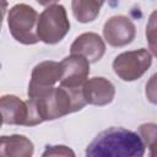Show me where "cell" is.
I'll use <instances>...</instances> for the list:
<instances>
[{
    "instance_id": "obj_8",
    "label": "cell",
    "mask_w": 157,
    "mask_h": 157,
    "mask_svg": "<svg viewBox=\"0 0 157 157\" xmlns=\"http://www.w3.org/2000/svg\"><path fill=\"white\" fill-rule=\"evenodd\" d=\"M86 103L93 105H105L110 103L115 94V88L110 81L104 77H93L86 80L82 87Z\"/></svg>"
},
{
    "instance_id": "obj_5",
    "label": "cell",
    "mask_w": 157,
    "mask_h": 157,
    "mask_svg": "<svg viewBox=\"0 0 157 157\" xmlns=\"http://www.w3.org/2000/svg\"><path fill=\"white\" fill-rule=\"evenodd\" d=\"M60 86L82 87L90 74V61L78 54H71L60 61Z\"/></svg>"
},
{
    "instance_id": "obj_15",
    "label": "cell",
    "mask_w": 157,
    "mask_h": 157,
    "mask_svg": "<svg viewBox=\"0 0 157 157\" xmlns=\"http://www.w3.org/2000/svg\"><path fill=\"white\" fill-rule=\"evenodd\" d=\"M6 9H7V1L6 0H0V28H1L2 18H4V15L6 12Z\"/></svg>"
},
{
    "instance_id": "obj_17",
    "label": "cell",
    "mask_w": 157,
    "mask_h": 157,
    "mask_svg": "<svg viewBox=\"0 0 157 157\" xmlns=\"http://www.w3.org/2000/svg\"><path fill=\"white\" fill-rule=\"evenodd\" d=\"M96 1H97L98 4H101V5H103V2H104L105 0H96Z\"/></svg>"
},
{
    "instance_id": "obj_18",
    "label": "cell",
    "mask_w": 157,
    "mask_h": 157,
    "mask_svg": "<svg viewBox=\"0 0 157 157\" xmlns=\"http://www.w3.org/2000/svg\"><path fill=\"white\" fill-rule=\"evenodd\" d=\"M1 124H2V119H1V115H0V128H1Z\"/></svg>"
},
{
    "instance_id": "obj_13",
    "label": "cell",
    "mask_w": 157,
    "mask_h": 157,
    "mask_svg": "<svg viewBox=\"0 0 157 157\" xmlns=\"http://www.w3.org/2000/svg\"><path fill=\"white\" fill-rule=\"evenodd\" d=\"M139 131L144 144L148 146V148L151 150V155H153V148L156 146V124H144L139 128Z\"/></svg>"
},
{
    "instance_id": "obj_11",
    "label": "cell",
    "mask_w": 157,
    "mask_h": 157,
    "mask_svg": "<svg viewBox=\"0 0 157 157\" xmlns=\"http://www.w3.org/2000/svg\"><path fill=\"white\" fill-rule=\"evenodd\" d=\"M33 144L23 135L0 136V156L29 157L33 155Z\"/></svg>"
},
{
    "instance_id": "obj_1",
    "label": "cell",
    "mask_w": 157,
    "mask_h": 157,
    "mask_svg": "<svg viewBox=\"0 0 157 157\" xmlns=\"http://www.w3.org/2000/svg\"><path fill=\"white\" fill-rule=\"evenodd\" d=\"M146 145L139 134L124 128H109L99 132L86 148V156L141 157Z\"/></svg>"
},
{
    "instance_id": "obj_12",
    "label": "cell",
    "mask_w": 157,
    "mask_h": 157,
    "mask_svg": "<svg viewBox=\"0 0 157 157\" xmlns=\"http://www.w3.org/2000/svg\"><path fill=\"white\" fill-rule=\"evenodd\" d=\"M101 4H98L96 0H72L71 9L75 18L78 22L87 23L96 20V17L99 13Z\"/></svg>"
},
{
    "instance_id": "obj_16",
    "label": "cell",
    "mask_w": 157,
    "mask_h": 157,
    "mask_svg": "<svg viewBox=\"0 0 157 157\" xmlns=\"http://www.w3.org/2000/svg\"><path fill=\"white\" fill-rule=\"evenodd\" d=\"M58 0H37V2L39 5H43V6H47V5H50V4H54Z\"/></svg>"
},
{
    "instance_id": "obj_4",
    "label": "cell",
    "mask_w": 157,
    "mask_h": 157,
    "mask_svg": "<svg viewBox=\"0 0 157 157\" xmlns=\"http://www.w3.org/2000/svg\"><path fill=\"white\" fill-rule=\"evenodd\" d=\"M151 64L152 54L147 49H139L119 54L113 61V70L121 80L134 81L140 78Z\"/></svg>"
},
{
    "instance_id": "obj_2",
    "label": "cell",
    "mask_w": 157,
    "mask_h": 157,
    "mask_svg": "<svg viewBox=\"0 0 157 157\" xmlns=\"http://www.w3.org/2000/svg\"><path fill=\"white\" fill-rule=\"evenodd\" d=\"M70 29V22L63 5H49L37 21V37L47 44L60 42Z\"/></svg>"
},
{
    "instance_id": "obj_6",
    "label": "cell",
    "mask_w": 157,
    "mask_h": 157,
    "mask_svg": "<svg viewBox=\"0 0 157 157\" xmlns=\"http://www.w3.org/2000/svg\"><path fill=\"white\" fill-rule=\"evenodd\" d=\"M60 63L56 61H43L38 64L31 75L28 85V97H36L52 88L60 80Z\"/></svg>"
},
{
    "instance_id": "obj_9",
    "label": "cell",
    "mask_w": 157,
    "mask_h": 157,
    "mask_svg": "<svg viewBox=\"0 0 157 157\" xmlns=\"http://www.w3.org/2000/svg\"><path fill=\"white\" fill-rule=\"evenodd\" d=\"M0 115L2 123L28 126L29 112L27 102L21 101L16 96L6 94L0 98Z\"/></svg>"
},
{
    "instance_id": "obj_7",
    "label": "cell",
    "mask_w": 157,
    "mask_h": 157,
    "mask_svg": "<svg viewBox=\"0 0 157 157\" xmlns=\"http://www.w3.org/2000/svg\"><path fill=\"white\" fill-rule=\"evenodd\" d=\"M135 33L134 23L121 15L110 17L103 27L104 38L112 47H124L131 43L135 38Z\"/></svg>"
},
{
    "instance_id": "obj_3",
    "label": "cell",
    "mask_w": 157,
    "mask_h": 157,
    "mask_svg": "<svg viewBox=\"0 0 157 157\" xmlns=\"http://www.w3.org/2000/svg\"><path fill=\"white\" fill-rule=\"evenodd\" d=\"M37 11L26 4L15 5L9 12V28L12 37L23 44H34L39 39L37 37Z\"/></svg>"
},
{
    "instance_id": "obj_10",
    "label": "cell",
    "mask_w": 157,
    "mask_h": 157,
    "mask_svg": "<svg viewBox=\"0 0 157 157\" xmlns=\"http://www.w3.org/2000/svg\"><path fill=\"white\" fill-rule=\"evenodd\" d=\"M70 52L71 54L85 56L90 63H96L103 56L105 52V44L97 33L88 32L78 36L75 39V42L71 44Z\"/></svg>"
},
{
    "instance_id": "obj_14",
    "label": "cell",
    "mask_w": 157,
    "mask_h": 157,
    "mask_svg": "<svg viewBox=\"0 0 157 157\" xmlns=\"http://www.w3.org/2000/svg\"><path fill=\"white\" fill-rule=\"evenodd\" d=\"M43 156H75L74 151H71L66 146H47V150L43 152Z\"/></svg>"
}]
</instances>
